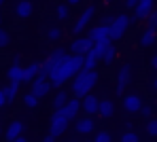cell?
<instances>
[{
	"label": "cell",
	"mask_w": 157,
	"mask_h": 142,
	"mask_svg": "<svg viewBox=\"0 0 157 142\" xmlns=\"http://www.w3.org/2000/svg\"><path fill=\"white\" fill-rule=\"evenodd\" d=\"M81 70H83V55H72V53H68V57L62 62V66L49 77V81H51L53 87H62L64 83L72 81Z\"/></svg>",
	"instance_id": "6da1fadb"
},
{
	"label": "cell",
	"mask_w": 157,
	"mask_h": 142,
	"mask_svg": "<svg viewBox=\"0 0 157 142\" xmlns=\"http://www.w3.org/2000/svg\"><path fill=\"white\" fill-rule=\"evenodd\" d=\"M98 79H100V74H98L96 70H81L77 77L72 79V83H70V87H72V95L78 98V100H83L85 95L91 93V89L96 87Z\"/></svg>",
	"instance_id": "7a4b0ae2"
},
{
	"label": "cell",
	"mask_w": 157,
	"mask_h": 142,
	"mask_svg": "<svg viewBox=\"0 0 157 142\" xmlns=\"http://www.w3.org/2000/svg\"><path fill=\"white\" fill-rule=\"evenodd\" d=\"M68 57V53H66V49H53L51 53H49V57L43 62V66H40V77H45V79H49L53 72L62 66V62Z\"/></svg>",
	"instance_id": "3957f363"
},
{
	"label": "cell",
	"mask_w": 157,
	"mask_h": 142,
	"mask_svg": "<svg viewBox=\"0 0 157 142\" xmlns=\"http://www.w3.org/2000/svg\"><path fill=\"white\" fill-rule=\"evenodd\" d=\"M68 123H70V119H68V114H66L64 108L53 110L51 113V123H49V134H51L53 138H59V136L66 132Z\"/></svg>",
	"instance_id": "277c9868"
},
{
	"label": "cell",
	"mask_w": 157,
	"mask_h": 142,
	"mask_svg": "<svg viewBox=\"0 0 157 142\" xmlns=\"http://www.w3.org/2000/svg\"><path fill=\"white\" fill-rule=\"evenodd\" d=\"M130 24H132L130 15H125V13L115 15V19H113V24H110V40H113V43L121 40V38L125 36L128 28H130Z\"/></svg>",
	"instance_id": "5b68a950"
},
{
	"label": "cell",
	"mask_w": 157,
	"mask_h": 142,
	"mask_svg": "<svg viewBox=\"0 0 157 142\" xmlns=\"http://www.w3.org/2000/svg\"><path fill=\"white\" fill-rule=\"evenodd\" d=\"M94 45H96V43H94L89 36H77V38L70 43V53H72V55H83L85 57L94 49Z\"/></svg>",
	"instance_id": "8992f818"
},
{
	"label": "cell",
	"mask_w": 157,
	"mask_h": 142,
	"mask_svg": "<svg viewBox=\"0 0 157 142\" xmlns=\"http://www.w3.org/2000/svg\"><path fill=\"white\" fill-rule=\"evenodd\" d=\"M132 79V64H121L119 66V70H117V87H115V91H117V95H123L125 93V87L130 83Z\"/></svg>",
	"instance_id": "52a82bcc"
},
{
	"label": "cell",
	"mask_w": 157,
	"mask_h": 142,
	"mask_svg": "<svg viewBox=\"0 0 157 142\" xmlns=\"http://www.w3.org/2000/svg\"><path fill=\"white\" fill-rule=\"evenodd\" d=\"M94 15H96V6H94V4H87V6L81 11V15L77 17L75 26H72V34H81L83 30L87 28V24L94 19Z\"/></svg>",
	"instance_id": "ba28073f"
},
{
	"label": "cell",
	"mask_w": 157,
	"mask_h": 142,
	"mask_svg": "<svg viewBox=\"0 0 157 142\" xmlns=\"http://www.w3.org/2000/svg\"><path fill=\"white\" fill-rule=\"evenodd\" d=\"M153 11H155V0H138V6L134 9L132 21H144L153 15Z\"/></svg>",
	"instance_id": "9c48e42d"
},
{
	"label": "cell",
	"mask_w": 157,
	"mask_h": 142,
	"mask_svg": "<svg viewBox=\"0 0 157 142\" xmlns=\"http://www.w3.org/2000/svg\"><path fill=\"white\" fill-rule=\"evenodd\" d=\"M142 98L138 95V93H128V95H123V110L128 114H136L142 110Z\"/></svg>",
	"instance_id": "30bf717a"
},
{
	"label": "cell",
	"mask_w": 157,
	"mask_h": 142,
	"mask_svg": "<svg viewBox=\"0 0 157 142\" xmlns=\"http://www.w3.org/2000/svg\"><path fill=\"white\" fill-rule=\"evenodd\" d=\"M155 38H157V26L153 24V21H149L147 19V28H144V32L140 34V38H138V43H140V47H153L155 45Z\"/></svg>",
	"instance_id": "8fae6325"
},
{
	"label": "cell",
	"mask_w": 157,
	"mask_h": 142,
	"mask_svg": "<svg viewBox=\"0 0 157 142\" xmlns=\"http://www.w3.org/2000/svg\"><path fill=\"white\" fill-rule=\"evenodd\" d=\"M13 13H15L17 19H28V17H32V15H34V2H32V0H17Z\"/></svg>",
	"instance_id": "7c38bea8"
},
{
	"label": "cell",
	"mask_w": 157,
	"mask_h": 142,
	"mask_svg": "<svg viewBox=\"0 0 157 142\" xmlns=\"http://www.w3.org/2000/svg\"><path fill=\"white\" fill-rule=\"evenodd\" d=\"M30 91L40 100V98L49 95V91H51V81L45 79V77H38V79H34V83H32V89H30Z\"/></svg>",
	"instance_id": "4fadbf2b"
},
{
	"label": "cell",
	"mask_w": 157,
	"mask_h": 142,
	"mask_svg": "<svg viewBox=\"0 0 157 142\" xmlns=\"http://www.w3.org/2000/svg\"><path fill=\"white\" fill-rule=\"evenodd\" d=\"M98 108H100V98H96L94 93H89V95H85L81 100V110L87 114V117L98 114Z\"/></svg>",
	"instance_id": "5bb4252c"
},
{
	"label": "cell",
	"mask_w": 157,
	"mask_h": 142,
	"mask_svg": "<svg viewBox=\"0 0 157 142\" xmlns=\"http://www.w3.org/2000/svg\"><path fill=\"white\" fill-rule=\"evenodd\" d=\"M94 43H104V40H110V28L104 26V24H98V26H94V28L89 30V34H87Z\"/></svg>",
	"instance_id": "9a60e30c"
},
{
	"label": "cell",
	"mask_w": 157,
	"mask_h": 142,
	"mask_svg": "<svg viewBox=\"0 0 157 142\" xmlns=\"http://www.w3.org/2000/svg\"><path fill=\"white\" fill-rule=\"evenodd\" d=\"M21 134H24V123H21L19 119L11 121L9 127L4 129V138H6V142H15L17 138H21Z\"/></svg>",
	"instance_id": "2e32d148"
},
{
	"label": "cell",
	"mask_w": 157,
	"mask_h": 142,
	"mask_svg": "<svg viewBox=\"0 0 157 142\" xmlns=\"http://www.w3.org/2000/svg\"><path fill=\"white\" fill-rule=\"evenodd\" d=\"M40 66H43V62H32V64H28L24 66V83H34V79H38L40 77Z\"/></svg>",
	"instance_id": "e0dca14e"
},
{
	"label": "cell",
	"mask_w": 157,
	"mask_h": 142,
	"mask_svg": "<svg viewBox=\"0 0 157 142\" xmlns=\"http://www.w3.org/2000/svg\"><path fill=\"white\" fill-rule=\"evenodd\" d=\"M94 127H96V123H94V119L91 117H78L77 123H75V129H77V134H83V136H87V134H91L94 132Z\"/></svg>",
	"instance_id": "ac0fdd59"
},
{
	"label": "cell",
	"mask_w": 157,
	"mask_h": 142,
	"mask_svg": "<svg viewBox=\"0 0 157 142\" xmlns=\"http://www.w3.org/2000/svg\"><path fill=\"white\" fill-rule=\"evenodd\" d=\"M6 79H9V83H24V66H9L6 68Z\"/></svg>",
	"instance_id": "d6986e66"
},
{
	"label": "cell",
	"mask_w": 157,
	"mask_h": 142,
	"mask_svg": "<svg viewBox=\"0 0 157 142\" xmlns=\"http://www.w3.org/2000/svg\"><path fill=\"white\" fill-rule=\"evenodd\" d=\"M70 102V95H68V91H64V89H59L55 95H53L51 104H53V110H59V108H64L66 104Z\"/></svg>",
	"instance_id": "ffe728a7"
},
{
	"label": "cell",
	"mask_w": 157,
	"mask_h": 142,
	"mask_svg": "<svg viewBox=\"0 0 157 142\" xmlns=\"http://www.w3.org/2000/svg\"><path fill=\"white\" fill-rule=\"evenodd\" d=\"M115 113V104H113V100H100V108H98V114L102 117V119H108V117H113Z\"/></svg>",
	"instance_id": "44dd1931"
},
{
	"label": "cell",
	"mask_w": 157,
	"mask_h": 142,
	"mask_svg": "<svg viewBox=\"0 0 157 142\" xmlns=\"http://www.w3.org/2000/svg\"><path fill=\"white\" fill-rule=\"evenodd\" d=\"M64 110L68 114V119H75V117L81 113V100H78V98H70V102L64 106Z\"/></svg>",
	"instance_id": "7402d4cb"
},
{
	"label": "cell",
	"mask_w": 157,
	"mask_h": 142,
	"mask_svg": "<svg viewBox=\"0 0 157 142\" xmlns=\"http://www.w3.org/2000/svg\"><path fill=\"white\" fill-rule=\"evenodd\" d=\"M70 4H66V2H62V4H57L55 6V17L59 19V21H68L70 19Z\"/></svg>",
	"instance_id": "603a6c76"
},
{
	"label": "cell",
	"mask_w": 157,
	"mask_h": 142,
	"mask_svg": "<svg viewBox=\"0 0 157 142\" xmlns=\"http://www.w3.org/2000/svg\"><path fill=\"white\" fill-rule=\"evenodd\" d=\"M6 102H15L17 100V91H19V83H9L6 87H2Z\"/></svg>",
	"instance_id": "cb8c5ba5"
},
{
	"label": "cell",
	"mask_w": 157,
	"mask_h": 142,
	"mask_svg": "<svg viewBox=\"0 0 157 142\" xmlns=\"http://www.w3.org/2000/svg\"><path fill=\"white\" fill-rule=\"evenodd\" d=\"M100 64V59L96 57V53L94 51H89L87 55L83 57V70H96V66Z\"/></svg>",
	"instance_id": "d4e9b609"
},
{
	"label": "cell",
	"mask_w": 157,
	"mask_h": 142,
	"mask_svg": "<svg viewBox=\"0 0 157 142\" xmlns=\"http://www.w3.org/2000/svg\"><path fill=\"white\" fill-rule=\"evenodd\" d=\"M115 59H117V47H115V43H110V45H108V49H106V53H104L102 64H104V66H110Z\"/></svg>",
	"instance_id": "484cf974"
},
{
	"label": "cell",
	"mask_w": 157,
	"mask_h": 142,
	"mask_svg": "<svg viewBox=\"0 0 157 142\" xmlns=\"http://www.w3.org/2000/svg\"><path fill=\"white\" fill-rule=\"evenodd\" d=\"M110 43H113V40H104V43H96V45H94V49H91V51L96 53V57H98L100 62L104 59V53H106V49H108V45H110Z\"/></svg>",
	"instance_id": "4316f807"
},
{
	"label": "cell",
	"mask_w": 157,
	"mask_h": 142,
	"mask_svg": "<svg viewBox=\"0 0 157 142\" xmlns=\"http://www.w3.org/2000/svg\"><path fill=\"white\" fill-rule=\"evenodd\" d=\"M21 102H24V106H26V108H36L40 100H38V98H36V95H34L32 91H28L26 95L21 98Z\"/></svg>",
	"instance_id": "83f0119b"
},
{
	"label": "cell",
	"mask_w": 157,
	"mask_h": 142,
	"mask_svg": "<svg viewBox=\"0 0 157 142\" xmlns=\"http://www.w3.org/2000/svg\"><path fill=\"white\" fill-rule=\"evenodd\" d=\"M47 38H49V40H59V38H62V28H57V26L47 28Z\"/></svg>",
	"instance_id": "f1b7e54d"
},
{
	"label": "cell",
	"mask_w": 157,
	"mask_h": 142,
	"mask_svg": "<svg viewBox=\"0 0 157 142\" xmlns=\"http://www.w3.org/2000/svg\"><path fill=\"white\" fill-rule=\"evenodd\" d=\"M11 45V34L4 28H0V49H6Z\"/></svg>",
	"instance_id": "f546056e"
},
{
	"label": "cell",
	"mask_w": 157,
	"mask_h": 142,
	"mask_svg": "<svg viewBox=\"0 0 157 142\" xmlns=\"http://www.w3.org/2000/svg\"><path fill=\"white\" fill-rule=\"evenodd\" d=\"M147 134L153 136V138L157 136V119H149L147 121Z\"/></svg>",
	"instance_id": "4dcf8cb0"
},
{
	"label": "cell",
	"mask_w": 157,
	"mask_h": 142,
	"mask_svg": "<svg viewBox=\"0 0 157 142\" xmlns=\"http://www.w3.org/2000/svg\"><path fill=\"white\" fill-rule=\"evenodd\" d=\"M121 142H140V138H138L136 132H125V134L121 136Z\"/></svg>",
	"instance_id": "1f68e13d"
},
{
	"label": "cell",
	"mask_w": 157,
	"mask_h": 142,
	"mask_svg": "<svg viewBox=\"0 0 157 142\" xmlns=\"http://www.w3.org/2000/svg\"><path fill=\"white\" fill-rule=\"evenodd\" d=\"M94 142H113V136H110V132H100V134H96V140Z\"/></svg>",
	"instance_id": "d6a6232c"
},
{
	"label": "cell",
	"mask_w": 157,
	"mask_h": 142,
	"mask_svg": "<svg viewBox=\"0 0 157 142\" xmlns=\"http://www.w3.org/2000/svg\"><path fill=\"white\" fill-rule=\"evenodd\" d=\"M140 114H142V117H151V114H153V108L144 104V106H142V110H140Z\"/></svg>",
	"instance_id": "836d02e7"
},
{
	"label": "cell",
	"mask_w": 157,
	"mask_h": 142,
	"mask_svg": "<svg viewBox=\"0 0 157 142\" xmlns=\"http://www.w3.org/2000/svg\"><path fill=\"white\" fill-rule=\"evenodd\" d=\"M138 6V0H125V9H130V11H134Z\"/></svg>",
	"instance_id": "e575fe53"
},
{
	"label": "cell",
	"mask_w": 157,
	"mask_h": 142,
	"mask_svg": "<svg viewBox=\"0 0 157 142\" xmlns=\"http://www.w3.org/2000/svg\"><path fill=\"white\" fill-rule=\"evenodd\" d=\"M149 66H151V68L157 72V53H155V55H151V59H149Z\"/></svg>",
	"instance_id": "d590c367"
},
{
	"label": "cell",
	"mask_w": 157,
	"mask_h": 142,
	"mask_svg": "<svg viewBox=\"0 0 157 142\" xmlns=\"http://www.w3.org/2000/svg\"><path fill=\"white\" fill-rule=\"evenodd\" d=\"M113 19H115V15H104V19H102V24L110 28V24H113Z\"/></svg>",
	"instance_id": "8d00e7d4"
},
{
	"label": "cell",
	"mask_w": 157,
	"mask_h": 142,
	"mask_svg": "<svg viewBox=\"0 0 157 142\" xmlns=\"http://www.w3.org/2000/svg\"><path fill=\"white\" fill-rule=\"evenodd\" d=\"M11 64H13V66H21V55H17V53H15V55H13V62H11Z\"/></svg>",
	"instance_id": "74e56055"
},
{
	"label": "cell",
	"mask_w": 157,
	"mask_h": 142,
	"mask_svg": "<svg viewBox=\"0 0 157 142\" xmlns=\"http://www.w3.org/2000/svg\"><path fill=\"white\" fill-rule=\"evenodd\" d=\"M4 104H9V102H6V98H4V91L0 89V108H2Z\"/></svg>",
	"instance_id": "f35d334b"
},
{
	"label": "cell",
	"mask_w": 157,
	"mask_h": 142,
	"mask_svg": "<svg viewBox=\"0 0 157 142\" xmlns=\"http://www.w3.org/2000/svg\"><path fill=\"white\" fill-rule=\"evenodd\" d=\"M149 21H153V24H155V26H157V9H155V11H153V15L149 17Z\"/></svg>",
	"instance_id": "ab89813d"
},
{
	"label": "cell",
	"mask_w": 157,
	"mask_h": 142,
	"mask_svg": "<svg viewBox=\"0 0 157 142\" xmlns=\"http://www.w3.org/2000/svg\"><path fill=\"white\" fill-rule=\"evenodd\" d=\"M81 2H83V0H66V4H70V6H77Z\"/></svg>",
	"instance_id": "60d3db41"
},
{
	"label": "cell",
	"mask_w": 157,
	"mask_h": 142,
	"mask_svg": "<svg viewBox=\"0 0 157 142\" xmlns=\"http://www.w3.org/2000/svg\"><path fill=\"white\" fill-rule=\"evenodd\" d=\"M53 140H55V138H53L51 134H47V136H45V138H43V142H53Z\"/></svg>",
	"instance_id": "b9f144b4"
},
{
	"label": "cell",
	"mask_w": 157,
	"mask_h": 142,
	"mask_svg": "<svg viewBox=\"0 0 157 142\" xmlns=\"http://www.w3.org/2000/svg\"><path fill=\"white\" fill-rule=\"evenodd\" d=\"M2 4H4V0H0V24H2Z\"/></svg>",
	"instance_id": "7bdbcfd3"
},
{
	"label": "cell",
	"mask_w": 157,
	"mask_h": 142,
	"mask_svg": "<svg viewBox=\"0 0 157 142\" xmlns=\"http://www.w3.org/2000/svg\"><path fill=\"white\" fill-rule=\"evenodd\" d=\"M153 91H157V77L153 79Z\"/></svg>",
	"instance_id": "ee69618b"
},
{
	"label": "cell",
	"mask_w": 157,
	"mask_h": 142,
	"mask_svg": "<svg viewBox=\"0 0 157 142\" xmlns=\"http://www.w3.org/2000/svg\"><path fill=\"white\" fill-rule=\"evenodd\" d=\"M15 142H28V140H26V138H24V136H21V138H17V140H15Z\"/></svg>",
	"instance_id": "f6af8a7d"
},
{
	"label": "cell",
	"mask_w": 157,
	"mask_h": 142,
	"mask_svg": "<svg viewBox=\"0 0 157 142\" xmlns=\"http://www.w3.org/2000/svg\"><path fill=\"white\" fill-rule=\"evenodd\" d=\"M0 136H4V132H2V125H0Z\"/></svg>",
	"instance_id": "bcb514c9"
},
{
	"label": "cell",
	"mask_w": 157,
	"mask_h": 142,
	"mask_svg": "<svg viewBox=\"0 0 157 142\" xmlns=\"http://www.w3.org/2000/svg\"><path fill=\"white\" fill-rule=\"evenodd\" d=\"M70 142H77V140H70Z\"/></svg>",
	"instance_id": "7dc6e473"
},
{
	"label": "cell",
	"mask_w": 157,
	"mask_h": 142,
	"mask_svg": "<svg viewBox=\"0 0 157 142\" xmlns=\"http://www.w3.org/2000/svg\"><path fill=\"white\" fill-rule=\"evenodd\" d=\"M87 142H94V140H87Z\"/></svg>",
	"instance_id": "c3c4849f"
},
{
	"label": "cell",
	"mask_w": 157,
	"mask_h": 142,
	"mask_svg": "<svg viewBox=\"0 0 157 142\" xmlns=\"http://www.w3.org/2000/svg\"><path fill=\"white\" fill-rule=\"evenodd\" d=\"M113 2H117V0H113Z\"/></svg>",
	"instance_id": "681fc988"
}]
</instances>
